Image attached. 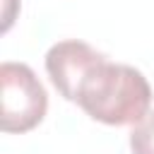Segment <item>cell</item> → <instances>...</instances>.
I'll return each instance as SVG.
<instances>
[{"mask_svg": "<svg viewBox=\"0 0 154 154\" xmlns=\"http://www.w3.org/2000/svg\"><path fill=\"white\" fill-rule=\"evenodd\" d=\"M75 103L99 123L130 125L149 113L152 87L137 67L103 58L82 79Z\"/></svg>", "mask_w": 154, "mask_h": 154, "instance_id": "obj_1", "label": "cell"}, {"mask_svg": "<svg viewBox=\"0 0 154 154\" xmlns=\"http://www.w3.org/2000/svg\"><path fill=\"white\" fill-rule=\"evenodd\" d=\"M48 111V94L36 72L24 63L0 65V128L5 132L34 130Z\"/></svg>", "mask_w": 154, "mask_h": 154, "instance_id": "obj_2", "label": "cell"}, {"mask_svg": "<svg viewBox=\"0 0 154 154\" xmlns=\"http://www.w3.org/2000/svg\"><path fill=\"white\" fill-rule=\"evenodd\" d=\"M106 55L99 53L96 48H91L89 43L77 41V38H67V41H58L48 48L46 72H48L51 82L55 84V89L60 91V96L67 101H75L82 79Z\"/></svg>", "mask_w": 154, "mask_h": 154, "instance_id": "obj_3", "label": "cell"}, {"mask_svg": "<svg viewBox=\"0 0 154 154\" xmlns=\"http://www.w3.org/2000/svg\"><path fill=\"white\" fill-rule=\"evenodd\" d=\"M132 154H154V111H149L130 132Z\"/></svg>", "mask_w": 154, "mask_h": 154, "instance_id": "obj_4", "label": "cell"}]
</instances>
